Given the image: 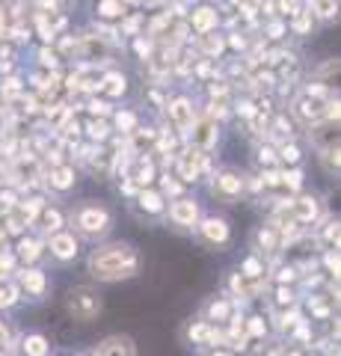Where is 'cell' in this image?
Returning a JSON list of instances; mask_svg holds the SVG:
<instances>
[{
	"label": "cell",
	"mask_w": 341,
	"mask_h": 356,
	"mask_svg": "<svg viewBox=\"0 0 341 356\" xmlns=\"http://www.w3.org/2000/svg\"><path fill=\"white\" fill-rule=\"evenodd\" d=\"M140 252L134 243L128 241H113V243H101L90 252V276L95 282H125L134 280L140 273Z\"/></svg>",
	"instance_id": "cell-1"
},
{
	"label": "cell",
	"mask_w": 341,
	"mask_h": 356,
	"mask_svg": "<svg viewBox=\"0 0 341 356\" xmlns=\"http://www.w3.org/2000/svg\"><path fill=\"white\" fill-rule=\"evenodd\" d=\"M69 226L86 241H101L110 235V229H113V214H110V208L104 202L83 199V202H78L72 208Z\"/></svg>",
	"instance_id": "cell-2"
},
{
	"label": "cell",
	"mask_w": 341,
	"mask_h": 356,
	"mask_svg": "<svg viewBox=\"0 0 341 356\" xmlns=\"http://www.w3.org/2000/svg\"><path fill=\"white\" fill-rule=\"evenodd\" d=\"M104 300L101 294L90 285H74L69 294H65V315H69L74 324H92V321L101 315Z\"/></svg>",
	"instance_id": "cell-3"
},
{
	"label": "cell",
	"mask_w": 341,
	"mask_h": 356,
	"mask_svg": "<svg viewBox=\"0 0 341 356\" xmlns=\"http://www.w3.org/2000/svg\"><path fill=\"white\" fill-rule=\"evenodd\" d=\"M244 191H247V178L238 170H232V166H223V170H217L211 175V193L219 199V202L235 205L238 199L244 196Z\"/></svg>",
	"instance_id": "cell-4"
},
{
	"label": "cell",
	"mask_w": 341,
	"mask_h": 356,
	"mask_svg": "<svg viewBox=\"0 0 341 356\" xmlns=\"http://www.w3.org/2000/svg\"><path fill=\"white\" fill-rule=\"evenodd\" d=\"M163 217L178 229H196V222L202 220V205L193 196H175L172 205H167V214Z\"/></svg>",
	"instance_id": "cell-5"
},
{
	"label": "cell",
	"mask_w": 341,
	"mask_h": 356,
	"mask_svg": "<svg viewBox=\"0 0 341 356\" xmlns=\"http://www.w3.org/2000/svg\"><path fill=\"white\" fill-rule=\"evenodd\" d=\"M187 137H190V149L214 152L217 143H219V122L211 119V116H196L190 131H187Z\"/></svg>",
	"instance_id": "cell-6"
},
{
	"label": "cell",
	"mask_w": 341,
	"mask_h": 356,
	"mask_svg": "<svg viewBox=\"0 0 341 356\" xmlns=\"http://www.w3.org/2000/svg\"><path fill=\"white\" fill-rule=\"evenodd\" d=\"M196 229H199V238L208 243V247H228V241H232V226H228L226 217H217V214H208L196 222Z\"/></svg>",
	"instance_id": "cell-7"
},
{
	"label": "cell",
	"mask_w": 341,
	"mask_h": 356,
	"mask_svg": "<svg viewBox=\"0 0 341 356\" xmlns=\"http://www.w3.org/2000/svg\"><path fill=\"white\" fill-rule=\"evenodd\" d=\"M48 252H51V259H53V261L69 264V261L78 259L81 241L74 238L72 232H57V235H51V238H48Z\"/></svg>",
	"instance_id": "cell-8"
},
{
	"label": "cell",
	"mask_w": 341,
	"mask_h": 356,
	"mask_svg": "<svg viewBox=\"0 0 341 356\" xmlns=\"http://www.w3.org/2000/svg\"><path fill=\"white\" fill-rule=\"evenodd\" d=\"M134 205L146 220H155V217L167 214V196H163L160 191H155V187H142V191H137Z\"/></svg>",
	"instance_id": "cell-9"
},
{
	"label": "cell",
	"mask_w": 341,
	"mask_h": 356,
	"mask_svg": "<svg viewBox=\"0 0 341 356\" xmlns=\"http://www.w3.org/2000/svg\"><path fill=\"white\" fill-rule=\"evenodd\" d=\"M18 288L33 300H42L48 294V273L42 267H24V270H18Z\"/></svg>",
	"instance_id": "cell-10"
},
{
	"label": "cell",
	"mask_w": 341,
	"mask_h": 356,
	"mask_svg": "<svg viewBox=\"0 0 341 356\" xmlns=\"http://www.w3.org/2000/svg\"><path fill=\"white\" fill-rule=\"evenodd\" d=\"M217 24H219V13H217V6H211V3L193 6L190 18H187V27H190L193 33H199V36H205V33H214Z\"/></svg>",
	"instance_id": "cell-11"
},
{
	"label": "cell",
	"mask_w": 341,
	"mask_h": 356,
	"mask_svg": "<svg viewBox=\"0 0 341 356\" xmlns=\"http://www.w3.org/2000/svg\"><path fill=\"white\" fill-rule=\"evenodd\" d=\"M169 110V122L175 125V131H181V134H187L190 131V125H193V119H196V110H193V102L187 95H178L175 102H169L167 104Z\"/></svg>",
	"instance_id": "cell-12"
},
{
	"label": "cell",
	"mask_w": 341,
	"mask_h": 356,
	"mask_svg": "<svg viewBox=\"0 0 341 356\" xmlns=\"http://www.w3.org/2000/svg\"><path fill=\"white\" fill-rule=\"evenodd\" d=\"M95 356H137V344L131 336L116 332V336H107V339L98 341Z\"/></svg>",
	"instance_id": "cell-13"
},
{
	"label": "cell",
	"mask_w": 341,
	"mask_h": 356,
	"mask_svg": "<svg viewBox=\"0 0 341 356\" xmlns=\"http://www.w3.org/2000/svg\"><path fill=\"white\" fill-rule=\"evenodd\" d=\"M74 184H78V170L69 166V163H57L51 170V175H48V187L51 191H57V193H69Z\"/></svg>",
	"instance_id": "cell-14"
},
{
	"label": "cell",
	"mask_w": 341,
	"mask_h": 356,
	"mask_svg": "<svg viewBox=\"0 0 341 356\" xmlns=\"http://www.w3.org/2000/svg\"><path fill=\"white\" fill-rule=\"evenodd\" d=\"M42 250H45V243L42 241H36V238H21L18 241V247H15V259L21 261V264H27V267H33L39 259H42Z\"/></svg>",
	"instance_id": "cell-15"
},
{
	"label": "cell",
	"mask_w": 341,
	"mask_h": 356,
	"mask_svg": "<svg viewBox=\"0 0 341 356\" xmlns=\"http://www.w3.org/2000/svg\"><path fill=\"white\" fill-rule=\"evenodd\" d=\"M256 255H270V252H276L282 250V241H279V232L273 229V226H261L256 232Z\"/></svg>",
	"instance_id": "cell-16"
},
{
	"label": "cell",
	"mask_w": 341,
	"mask_h": 356,
	"mask_svg": "<svg viewBox=\"0 0 341 356\" xmlns=\"http://www.w3.org/2000/svg\"><path fill=\"white\" fill-rule=\"evenodd\" d=\"M158 178V166H155V161L151 158H140L137 161V170H134V175L128 178L131 184L137 187V191H142V187H151V181Z\"/></svg>",
	"instance_id": "cell-17"
},
{
	"label": "cell",
	"mask_w": 341,
	"mask_h": 356,
	"mask_svg": "<svg viewBox=\"0 0 341 356\" xmlns=\"http://www.w3.org/2000/svg\"><path fill=\"white\" fill-rule=\"evenodd\" d=\"M95 13L101 21H122L128 15V6L122 3V0H98Z\"/></svg>",
	"instance_id": "cell-18"
},
{
	"label": "cell",
	"mask_w": 341,
	"mask_h": 356,
	"mask_svg": "<svg viewBox=\"0 0 341 356\" xmlns=\"http://www.w3.org/2000/svg\"><path fill=\"white\" fill-rule=\"evenodd\" d=\"M125 89H128V77L122 72H107V74H101V92L104 95L119 98V95H125Z\"/></svg>",
	"instance_id": "cell-19"
},
{
	"label": "cell",
	"mask_w": 341,
	"mask_h": 356,
	"mask_svg": "<svg viewBox=\"0 0 341 356\" xmlns=\"http://www.w3.org/2000/svg\"><path fill=\"white\" fill-rule=\"evenodd\" d=\"M39 222H42V232H45V235L51 238V235H57V232H63V226H65V217L60 214L57 208H42V214L36 217Z\"/></svg>",
	"instance_id": "cell-20"
},
{
	"label": "cell",
	"mask_w": 341,
	"mask_h": 356,
	"mask_svg": "<svg viewBox=\"0 0 341 356\" xmlns=\"http://www.w3.org/2000/svg\"><path fill=\"white\" fill-rule=\"evenodd\" d=\"M312 18L317 21H335L338 15V0H309V9H306Z\"/></svg>",
	"instance_id": "cell-21"
},
{
	"label": "cell",
	"mask_w": 341,
	"mask_h": 356,
	"mask_svg": "<svg viewBox=\"0 0 341 356\" xmlns=\"http://www.w3.org/2000/svg\"><path fill=\"white\" fill-rule=\"evenodd\" d=\"M21 350H24V356H48L51 341L42 336V332H30V336H24V341H21Z\"/></svg>",
	"instance_id": "cell-22"
},
{
	"label": "cell",
	"mask_w": 341,
	"mask_h": 356,
	"mask_svg": "<svg viewBox=\"0 0 341 356\" xmlns=\"http://www.w3.org/2000/svg\"><path fill=\"white\" fill-rule=\"evenodd\" d=\"M291 30L297 33V36H309V33L315 30V18L306 13V9H297V13L291 15Z\"/></svg>",
	"instance_id": "cell-23"
},
{
	"label": "cell",
	"mask_w": 341,
	"mask_h": 356,
	"mask_svg": "<svg viewBox=\"0 0 341 356\" xmlns=\"http://www.w3.org/2000/svg\"><path fill=\"white\" fill-rule=\"evenodd\" d=\"M18 300H21V288H18V282H13V280L0 282V309H13Z\"/></svg>",
	"instance_id": "cell-24"
},
{
	"label": "cell",
	"mask_w": 341,
	"mask_h": 356,
	"mask_svg": "<svg viewBox=\"0 0 341 356\" xmlns=\"http://www.w3.org/2000/svg\"><path fill=\"white\" fill-rule=\"evenodd\" d=\"M232 309H235L232 300H214V303L208 306V321H219V324H226V321L232 318Z\"/></svg>",
	"instance_id": "cell-25"
},
{
	"label": "cell",
	"mask_w": 341,
	"mask_h": 356,
	"mask_svg": "<svg viewBox=\"0 0 341 356\" xmlns=\"http://www.w3.org/2000/svg\"><path fill=\"white\" fill-rule=\"evenodd\" d=\"M202 39V51L208 54V57H219V54L226 51V36H214V33H205V36H199Z\"/></svg>",
	"instance_id": "cell-26"
},
{
	"label": "cell",
	"mask_w": 341,
	"mask_h": 356,
	"mask_svg": "<svg viewBox=\"0 0 341 356\" xmlns=\"http://www.w3.org/2000/svg\"><path fill=\"white\" fill-rule=\"evenodd\" d=\"M240 276H244V280H261L264 276V261L258 259V255H249V259L240 261Z\"/></svg>",
	"instance_id": "cell-27"
},
{
	"label": "cell",
	"mask_w": 341,
	"mask_h": 356,
	"mask_svg": "<svg viewBox=\"0 0 341 356\" xmlns=\"http://www.w3.org/2000/svg\"><path fill=\"white\" fill-rule=\"evenodd\" d=\"M86 131H90V140L92 143H104L110 137V125H107L104 119H92L90 125H86Z\"/></svg>",
	"instance_id": "cell-28"
},
{
	"label": "cell",
	"mask_w": 341,
	"mask_h": 356,
	"mask_svg": "<svg viewBox=\"0 0 341 356\" xmlns=\"http://www.w3.org/2000/svg\"><path fill=\"white\" fill-rule=\"evenodd\" d=\"M140 125H137V113H131V110H119L116 113V131H125V134H131V131H137Z\"/></svg>",
	"instance_id": "cell-29"
},
{
	"label": "cell",
	"mask_w": 341,
	"mask_h": 356,
	"mask_svg": "<svg viewBox=\"0 0 341 356\" xmlns=\"http://www.w3.org/2000/svg\"><path fill=\"white\" fill-rule=\"evenodd\" d=\"M294 297H297V294H294V288H288V285H279V288H276V303H279L282 309H285V306H288V309L297 306V300H294Z\"/></svg>",
	"instance_id": "cell-30"
},
{
	"label": "cell",
	"mask_w": 341,
	"mask_h": 356,
	"mask_svg": "<svg viewBox=\"0 0 341 356\" xmlns=\"http://www.w3.org/2000/svg\"><path fill=\"white\" fill-rule=\"evenodd\" d=\"M258 163H261V166H276V163H279V152L270 149V146H261V149H258Z\"/></svg>",
	"instance_id": "cell-31"
},
{
	"label": "cell",
	"mask_w": 341,
	"mask_h": 356,
	"mask_svg": "<svg viewBox=\"0 0 341 356\" xmlns=\"http://www.w3.org/2000/svg\"><path fill=\"white\" fill-rule=\"evenodd\" d=\"M39 63H42V69H57L60 57H57V54H53L51 48H42V51H39Z\"/></svg>",
	"instance_id": "cell-32"
},
{
	"label": "cell",
	"mask_w": 341,
	"mask_h": 356,
	"mask_svg": "<svg viewBox=\"0 0 341 356\" xmlns=\"http://www.w3.org/2000/svg\"><path fill=\"white\" fill-rule=\"evenodd\" d=\"M235 110H238V113L244 116V119H256V116H258V107L252 104L249 98H244V102H238V104H235Z\"/></svg>",
	"instance_id": "cell-33"
},
{
	"label": "cell",
	"mask_w": 341,
	"mask_h": 356,
	"mask_svg": "<svg viewBox=\"0 0 341 356\" xmlns=\"http://www.w3.org/2000/svg\"><path fill=\"white\" fill-rule=\"evenodd\" d=\"M90 113H92V116H110L113 110H110V104H107V102H98V98H90Z\"/></svg>",
	"instance_id": "cell-34"
},
{
	"label": "cell",
	"mask_w": 341,
	"mask_h": 356,
	"mask_svg": "<svg viewBox=\"0 0 341 356\" xmlns=\"http://www.w3.org/2000/svg\"><path fill=\"white\" fill-rule=\"evenodd\" d=\"M160 178H163V191H160L163 196H167V193L178 196V193H181V184H178V181H172V175H160Z\"/></svg>",
	"instance_id": "cell-35"
},
{
	"label": "cell",
	"mask_w": 341,
	"mask_h": 356,
	"mask_svg": "<svg viewBox=\"0 0 341 356\" xmlns=\"http://www.w3.org/2000/svg\"><path fill=\"white\" fill-rule=\"evenodd\" d=\"M267 33H270V39H282L285 33H288V27H285L282 21H273V24H267Z\"/></svg>",
	"instance_id": "cell-36"
},
{
	"label": "cell",
	"mask_w": 341,
	"mask_h": 356,
	"mask_svg": "<svg viewBox=\"0 0 341 356\" xmlns=\"http://www.w3.org/2000/svg\"><path fill=\"white\" fill-rule=\"evenodd\" d=\"M6 131H9V113H6V107L0 104V140L6 137Z\"/></svg>",
	"instance_id": "cell-37"
},
{
	"label": "cell",
	"mask_w": 341,
	"mask_h": 356,
	"mask_svg": "<svg viewBox=\"0 0 341 356\" xmlns=\"http://www.w3.org/2000/svg\"><path fill=\"white\" fill-rule=\"evenodd\" d=\"M125 6H142V0H122Z\"/></svg>",
	"instance_id": "cell-38"
},
{
	"label": "cell",
	"mask_w": 341,
	"mask_h": 356,
	"mask_svg": "<svg viewBox=\"0 0 341 356\" xmlns=\"http://www.w3.org/2000/svg\"><path fill=\"white\" fill-rule=\"evenodd\" d=\"M211 356H228V353H226V350H214Z\"/></svg>",
	"instance_id": "cell-39"
},
{
	"label": "cell",
	"mask_w": 341,
	"mask_h": 356,
	"mask_svg": "<svg viewBox=\"0 0 341 356\" xmlns=\"http://www.w3.org/2000/svg\"><path fill=\"white\" fill-rule=\"evenodd\" d=\"M0 356H3V353H0Z\"/></svg>",
	"instance_id": "cell-40"
}]
</instances>
